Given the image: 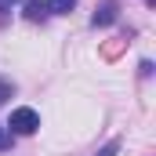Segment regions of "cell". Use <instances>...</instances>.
<instances>
[{
  "label": "cell",
  "instance_id": "1",
  "mask_svg": "<svg viewBox=\"0 0 156 156\" xmlns=\"http://www.w3.org/2000/svg\"><path fill=\"white\" fill-rule=\"evenodd\" d=\"M7 127H11L15 134H33V131L40 127L37 109H15V113H11V120H7Z\"/></svg>",
  "mask_w": 156,
  "mask_h": 156
},
{
  "label": "cell",
  "instance_id": "2",
  "mask_svg": "<svg viewBox=\"0 0 156 156\" xmlns=\"http://www.w3.org/2000/svg\"><path fill=\"white\" fill-rule=\"evenodd\" d=\"M127 44H131L127 37H109V40H102V47H98V55H102L105 62H116L120 55L127 51Z\"/></svg>",
  "mask_w": 156,
  "mask_h": 156
},
{
  "label": "cell",
  "instance_id": "3",
  "mask_svg": "<svg viewBox=\"0 0 156 156\" xmlns=\"http://www.w3.org/2000/svg\"><path fill=\"white\" fill-rule=\"evenodd\" d=\"M116 15H120L116 0H105V4L94 11V26H113V22H116Z\"/></svg>",
  "mask_w": 156,
  "mask_h": 156
},
{
  "label": "cell",
  "instance_id": "4",
  "mask_svg": "<svg viewBox=\"0 0 156 156\" xmlns=\"http://www.w3.org/2000/svg\"><path fill=\"white\" fill-rule=\"evenodd\" d=\"M44 15H47L44 0H26V18H29V22H40Z\"/></svg>",
  "mask_w": 156,
  "mask_h": 156
},
{
  "label": "cell",
  "instance_id": "5",
  "mask_svg": "<svg viewBox=\"0 0 156 156\" xmlns=\"http://www.w3.org/2000/svg\"><path fill=\"white\" fill-rule=\"evenodd\" d=\"M44 7L55 11V15H69V11L76 7V0H44Z\"/></svg>",
  "mask_w": 156,
  "mask_h": 156
},
{
  "label": "cell",
  "instance_id": "6",
  "mask_svg": "<svg viewBox=\"0 0 156 156\" xmlns=\"http://www.w3.org/2000/svg\"><path fill=\"white\" fill-rule=\"evenodd\" d=\"M116 149H120V142H109V145H105V149H102V153H98V156H113V153H116Z\"/></svg>",
  "mask_w": 156,
  "mask_h": 156
},
{
  "label": "cell",
  "instance_id": "7",
  "mask_svg": "<svg viewBox=\"0 0 156 156\" xmlns=\"http://www.w3.org/2000/svg\"><path fill=\"white\" fill-rule=\"evenodd\" d=\"M7 94H11V83H7V80H0V102H4Z\"/></svg>",
  "mask_w": 156,
  "mask_h": 156
},
{
  "label": "cell",
  "instance_id": "8",
  "mask_svg": "<svg viewBox=\"0 0 156 156\" xmlns=\"http://www.w3.org/2000/svg\"><path fill=\"white\" fill-rule=\"evenodd\" d=\"M7 145H11V134H7V131L0 127V149H7Z\"/></svg>",
  "mask_w": 156,
  "mask_h": 156
},
{
  "label": "cell",
  "instance_id": "9",
  "mask_svg": "<svg viewBox=\"0 0 156 156\" xmlns=\"http://www.w3.org/2000/svg\"><path fill=\"white\" fill-rule=\"evenodd\" d=\"M11 4H15V0H0V11H4V7H11Z\"/></svg>",
  "mask_w": 156,
  "mask_h": 156
},
{
  "label": "cell",
  "instance_id": "10",
  "mask_svg": "<svg viewBox=\"0 0 156 156\" xmlns=\"http://www.w3.org/2000/svg\"><path fill=\"white\" fill-rule=\"evenodd\" d=\"M145 4H149V7H153V4H156V0H145Z\"/></svg>",
  "mask_w": 156,
  "mask_h": 156
}]
</instances>
